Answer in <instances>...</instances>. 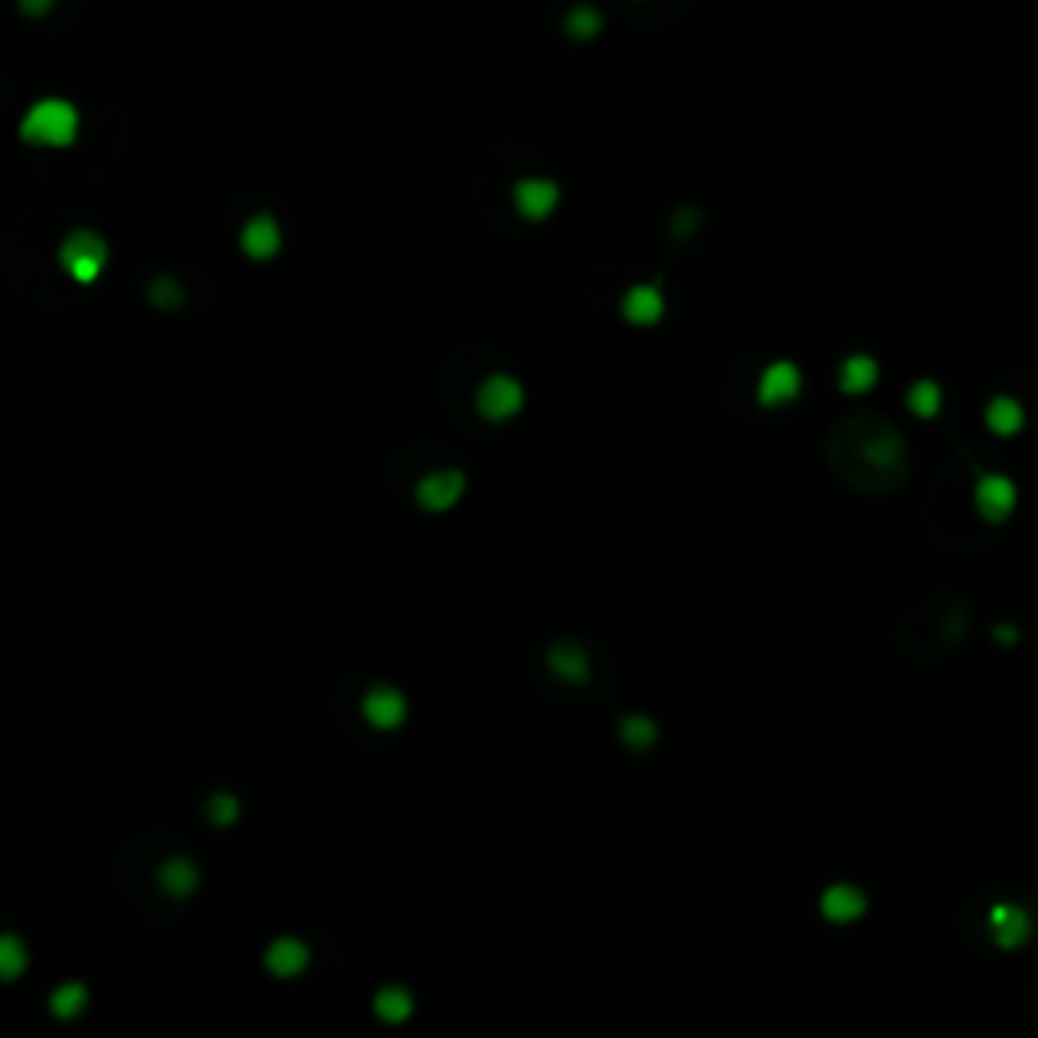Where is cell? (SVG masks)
Here are the masks:
<instances>
[{"label":"cell","mask_w":1038,"mask_h":1038,"mask_svg":"<svg viewBox=\"0 0 1038 1038\" xmlns=\"http://www.w3.org/2000/svg\"><path fill=\"white\" fill-rule=\"evenodd\" d=\"M82 130V118H77V106L65 98H41L33 110L21 118V138L29 147H45V151H57V147H69Z\"/></svg>","instance_id":"6da1fadb"},{"label":"cell","mask_w":1038,"mask_h":1038,"mask_svg":"<svg viewBox=\"0 0 1038 1038\" xmlns=\"http://www.w3.org/2000/svg\"><path fill=\"white\" fill-rule=\"evenodd\" d=\"M57 260H62V268H65V276H69V280H77V285H94V280L106 272L110 248H106V239H101L98 232L77 227V232H69V236H65L62 248H57Z\"/></svg>","instance_id":"7a4b0ae2"},{"label":"cell","mask_w":1038,"mask_h":1038,"mask_svg":"<svg viewBox=\"0 0 1038 1038\" xmlns=\"http://www.w3.org/2000/svg\"><path fill=\"white\" fill-rule=\"evenodd\" d=\"M524 386L515 382L512 374H491L479 382L475 389V410L488 418V422H507L515 414L524 410Z\"/></svg>","instance_id":"3957f363"},{"label":"cell","mask_w":1038,"mask_h":1038,"mask_svg":"<svg viewBox=\"0 0 1038 1038\" xmlns=\"http://www.w3.org/2000/svg\"><path fill=\"white\" fill-rule=\"evenodd\" d=\"M463 491H467L463 471H454V467H438V471H430V475L418 479L414 500H418L422 512H451L454 503L463 500Z\"/></svg>","instance_id":"277c9868"},{"label":"cell","mask_w":1038,"mask_h":1038,"mask_svg":"<svg viewBox=\"0 0 1038 1038\" xmlns=\"http://www.w3.org/2000/svg\"><path fill=\"white\" fill-rule=\"evenodd\" d=\"M406 714H410V706H406V694H402L398 686H386V682H377V686L365 689L362 698V718L374 730H398L402 723H406Z\"/></svg>","instance_id":"5b68a950"},{"label":"cell","mask_w":1038,"mask_h":1038,"mask_svg":"<svg viewBox=\"0 0 1038 1038\" xmlns=\"http://www.w3.org/2000/svg\"><path fill=\"white\" fill-rule=\"evenodd\" d=\"M800 389H803L800 365L771 362V365L763 370V377H759V389H755V398H759V406L775 410V406H788V402L800 398Z\"/></svg>","instance_id":"8992f818"},{"label":"cell","mask_w":1038,"mask_h":1038,"mask_svg":"<svg viewBox=\"0 0 1038 1038\" xmlns=\"http://www.w3.org/2000/svg\"><path fill=\"white\" fill-rule=\"evenodd\" d=\"M512 203H515V212L524 215V220L539 224V220H548V215L556 212V203H560V188H556L552 179H520V183L512 188Z\"/></svg>","instance_id":"52a82bcc"},{"label":"cell","mask_w":1038,"mask_h":1038,"mask_svg":"<svg viewBox=\"0 0 1038 1038\" xmlns=\"http://www.w3.org/2000/svg\"><path fill=\"white\" fill-rule=\"evenodd\" d=\"M974 503L977 512L986 515L989 524H998V520H1006V515L1014 512V503H1018V488H1014L1006 475H982L974 488Z\"/></svg>","instance_id":"ba28073f"},{"label":"cell","mask_w":1038,"mask_h":1038,"mask_svg":"<svg viewBox=\"0 0 1038 1038\" xmlns=\"http://www.w3.org/2000/svg\"><path fill=\"white\" fill-rule=\"evenodd\" d=\"M621 317H625L629 325H657L665 317V292L657 285H633L621 297Z\"/></svg>","instance_id":"9c48e42d"},{"label":"cell","mask_w":1038,"mask_h":1038,"mask_svg":"<svg viewBox=\"0 0 1038 1038\" xmlns=\"http://www.w3.org/2000/svg\"><path fill=\"white\" fill-rule=\"evenodd\" d=\"M864 909H868V897H864L856 885H832V888H824V897H820V913H824V921H832V925L860 921Z\"/></svg>","instance_id":"30bf717a"},{"label":"cell","mask_w":1038,"mask_h":1038,"mask_svg":"<svg viewBox=\"0 0 1038 1038\" xmlns=\"http://www.w3.org/2000/svg\"><path fill=\"white\" fill-rule=\"evenodd\" d=\"M280 244H285V236H280V224L272 215H252L244 232H239V248H244L248 260H272Z\"/></svg>","instance_id":"8fae6325"},{"label":"cell","mask_w":1038,"mask_h":1038,"mask_svg":"<svg viewBox=\"0 0 1038 1038\" xmlns=\"http://www.w3.org/2000/svg\"><path fill=\"white\" fill-rule=\"evenodd\" d=\"M309 945H304L301 938H276L268 950H264V965H268V974L272 977H297L304 974V965H309Z\"/></svg>","instance_id":"7c38bea8"},{"label":"cell","mask_w":1038,"mask_h":1038,"mask_svg":"<svg viewBox=\"0 0 1038 1038\" xmlns=\"http://www.w3.org/2000/svg\"><path fill=\"white\" fill-rule=\"evenodd\" d=\"M989 933L998 941L1002 950H1014L1030 938V913L1018 909V905H994L989 909Z\"/></svg>","instance_id":"4fadbf2b"},{"label":"cell","mask_w":1038,"mask_h":1038,"mask_svg":"<svg viewBox=\"0 0 1038 1038\" xmlns=\"http://www.w3.org/2000/svg\"><path fill=\"white\" fill-rule=\"evenodd\" d=\"M159 888H163L171 901H188L191 892L200 888V868L188 856H167L159 864Z\"/></svg>","instance_id":"5bb4252c"},{"label":"cell","mask_w":1038,"mask_h":1038,"mask_svg":"<svg viewBox=\"0 0 1038 1038\" xmlns=\"http://www.w3.org/2000/svg\"><path fill=\"white\" fill-rule=\"evenodd\" d=\"M548 670L564 682H588L592 674V662H588V650L576 645V641H556L548 650Z\"/></svg>","instance_id":"9a60e30c"},{"label":"cell","mask_w":1038,"mask_h":1038,"mask_svg":"<svg viewBox=\"0 0 1038 1038\" xmlns=\"http://www.w3.org/2000/svg\"><path fill=\"white\" fill-rule=\"evenodd\" d=\"M876 377H880V365H876L868 353H852V357H844V365H839V389H844V394H868V389L876 386Z\"/></svg>","instance_id":"2e32d148"},{"label":"cell","mask_w":1038,"mask_h":1038,"mask_svg":"<svg viewBox=\"0 0 1038 1038\" xmlns=\"http://www.w3.org/2000/svg\"><path fill=\"white\" fill-rule=\"evenodd\" d=\"M374 1014L382 1018V1023L402 1026L414 1014V994L406 986H382L377 989V998H374Z\"/></svg>","instance_id":"e0dca14e"},{"label":"cell","mask_w":1038,"mask_h":1038,"mask_svg":"<svg viewBox=\"0 0 1038 1038\" xmlns=\"http://www.w3.org/2000/svg\"><path fill=\"white\" fill-rule=\"evenodd\" d=\"M1023 422H1026V410L1014 398H994L986 406V426L994 430V435L1010 438V435L1023 430Z\"/></svg>","instance_id":"ac0fdd59"},{"label":"cell","mask_w":1038,"mask_h":1038,"mask_svg":"<svg viewBox=\"0 0 1038 1038\" xmlns=\"http://www.w3.org/2000/svg\"><path fill=\"white\" fill-rule=\"evenodd\" d=\"M86 1006H89V989L82 986V982H65V986L53 989V998H50V1010L57 1023H74Z\"/></svg>","instance_id":"d6986e66"},{"label":"cell","mask_w":1038,"mask_h":1038,"mask_svg":"<svg viewBox=\"0 0 1038 1038\" xmlns=\"http://www.w3.org/2000/svg\"><path fill=\"white\" fill-rule=\"evenodd\" d=\"M617 735H621V742H625L629 751H650L653 742H657V723L645 718V714H629Z\"/></svg>","instance_id":"ffe728a7"},{"label":"cell","mask_w":1038,"mask_h":1038,"mask_svg":"<svg viewBox=\"0 0 1038 1038\" xmlns=\"http://www.w3.org/2000/svg\"><path fill=\"white\" fill-rule=\"evenodd\" d=\"M601 29H604V17L597 13L592 4H576L572 13H568V21H564V33L576 41H592Z\"/></svg>","instance_id":"44dd1931"},{"label":"cell","mask_w":1038,"mask_h":1038,"mask_svg":"<svg viewBox=\"0 0 1038 1038\" xmlns=\"http://www.w3.org/2000/svg\"><path fill=\"white\" fill-rule=\"evenodd\" d=\"M25 965H29V953H25V941L21 938H13V933H4L0 938V977H21L25 974Z\"/></svg>","instance_id":"7402d4cb"},{"label":"cell","mask_w":1038,"mask_h":1038,"mask_svg":"<svg viewBox=\"0 0 1038 1038\" xmlns=\"http://www.w3.org/2000/svg\"><path fill=\"white\" fill-rule=\"evenodd\" d=\"M203 815H207L215 827H232L239 820V800L232 791H215L212 800H207V807H203Z\"/></svg>","instance_id":"603a6c76"},{"label":"cell","mask_w":1038,"mask_h":1038,"mask_svg":"<svg viewBox=\"0 0 1038 1038\" xmlns=\"http://www.w3.org/2000/svg\"><path fill=\"white\" fill-rule=\"evenodd\" d=\"M909 410H913L917 418H933V414L941 410V386H938V382H917V386L909 389Z\"/></svg>","instance_id":"cb8c5ba5"},{"label":"cell","mask_w":1038,"mask_h":1038,"mask_svg":"<svg viewBox=\"0 0 1038 1038\" xmlns=\"http://www.w3.org/2000/svg\"><path fill=\"white\" fill-rule=\"evenodd\" d=\"M151 301L159 304V309H175V304H183V288H179L171 276H159L151 285Z\"/></svg>","instance_id":"d4e9b609"},{"label":"cell","mask_w":1038,"mask_h":1038,"mask_svg":"<svg viewBox=\"0 0 1038 1038\" xmlns=\"http://www.w3.org/2000/svg\"><path fill=\"white\" fill-rule=\"evenodd\" d=\"M17 4H21V13H25V17H45L53 4H57V0H17Z\"/></svg>","instance_id":"484cf974"}]
</instances>
